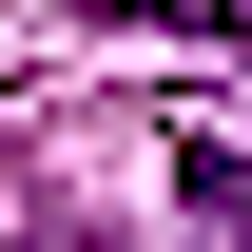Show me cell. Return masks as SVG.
<instances>
[{
  "label": "cell",
  "mask_w": 252,
  "mask_h": 252,
  "mask_svg": "<svg viewBox=\"0 0 252 252\" xmlns=\"http://www.w3.org/2000/svg\"><path fill=\"white\" fill-rule=\"evenodd\" d=\"M175 214L252 252V136H175Z\"/></svg>",
  "instance_id": "1"
},
{
  "label": "cell",
  "mask_w": 252,
  "mask_h": 252,
  "mask_svg": "<svg viewBox=\"0 0 252 252\" xmlns=\"http://www.w3.org/2000/svg\"><path fill=\"white\" fill-rule=\"evenodd\" d=\"M78 20H117V39H252V0H78Z\"/></svg>",
  "instance_id": "2"
}]
</instances>
